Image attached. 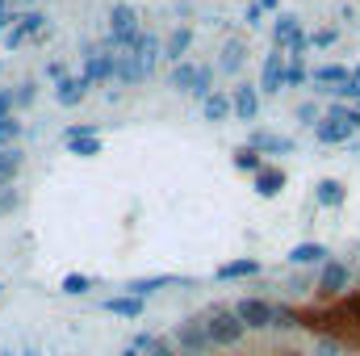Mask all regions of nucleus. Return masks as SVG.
Listing matches in <instances>:
<instances>
[{"label":"nucleus","mask_w":360,"mask_h":356,"mask_svg":"<svg viewBox=\"0 0 360 356\" xmlns=\"http://www.w3.org/2000/svg\"><path fill=\"white\" fill-rule=\"evenodd\" d=\"M360 130V109L356 105H344V101H331V109L319 117L314 126V139L323 147H340V143H352V134Z\"/></svg>","instance_id":"obj_1"},{"label":"nucleus","mask_w":360,"mask_h":356,"mask_svg":"<svg viewBox=\"0 0 360 356\" xmlns=\"http://www.w3.org/2000/svg\"><path fill=\"white\" fill-rule=\"evenodd\" d=\"M201 323H205V336H210L214 348H239V344L248 340V327L235 319L231 306H210V310L201 314Z\"/></svg>","instance_id":"obj_2"},{"label":"nucleus","mask_w":360,"mask_h":356,"mask_svg":"<svg viewBox=\"0 0 360 356\" xmlns=\"http://www.w3.org/2000/svg\"><path fill=\"white\" fill-rule=\"evenodd\" d=\"M172 348L180 356H210L214 352V344H210V336H205V323H201V314H188V319H180L176 331H172Z\"/></svg>","instance_id":"obj_3"},{"label":"nucleus","mask_w":360,"mask_h":356,"mask_svg":"<svg viewBox=\"0 0 360 356\" xmlns=\"http://www.w3.org/2000/svg\"><path fill=\"white\" fill-rule=\"evenodd\" d=\"M231 310H235V319H239L248 331H269V327H272V302H269V298H260V293L239 298Z\"/></svg>","instance_id":"obj_4"},{"label":"nucleus","mask_w":360,"mask_h":356,"mask_svg":"<svg viewBox=\"0 0 360 356\" xmlns=\"http://www.w3.org/2000/svg\"><path fill=\"white\" fill-rule=\"evenodd\" d=\"M348 285H352V268L344 260H323L319 265V293L323 298L340 302V298H348Z\"/></svg>","instance_id":"obj_5"},{"label":"nucleus","mask_w":360,"mask_h":356,"mask_svg":"<svg viewBox=\"0 0 360 356\" xmlns=\"http://www.w3.org/2000/svg\"><path fill=\"white\" fill-rule=\"evenodd\" d=\"M231 117L235 122H256L260 117V89L256 84H235L231 89Z\"/></svg>","instance_id":"obj_6"},{"label":"nucleus","mask_w":360,"mask_h":356,"mask_svg":"<svg viewBox=\"0 0 360 356\" xmlns=\"http://www.w3.org/2000/svg\"><path fill=\"white\" fill-rule=\"evenodd\" d=\"M168 285H188V276H176V272H160V276H134V281H126V293H134V298H151V293H160V289H168Z\"/></svg>","instance_id":"obj_7"},{"label":"nucleus","mask_w":360,"mask_h":356,"mask_svg":"<svg viewBox=\"0 0 360 356\" xmlns=\"http://www.w3.org/2000/svg\"><path fill=\"white\" fill-rule=\"evenodd\" d=\"M101 310H105V314H113V319L134 323V319H143V314H147V302H143V298H134V293H117V298H105V302H101Z\"/></svg>","instance_id":"obj_8"},{"label":"nucleus","mask_w":360,"mask_h":356,"mask_svg":"<svg viewBox=\"0 0 360 356\" xmlns=\"http://www.w3.org/2000/svg\"><path fill=\"white\" fill-rule=\"evenodd\" d=\"M256 89L264 92V96H276V92L285 89V59H281L276 46H272V55H264V72H260V84Z\"/></svg>","instance_id":"obj_9"},{"label":"nucleus","mask_w":360,"mask_h":356,"mask_svg":"<svg viewBox=\"0 0 360 356\" xmlns=\"http://www.w3.org/2000/svg\"><path fill=\"white\" fill-rule=\"evenodd\" d=\"M248 147H252L256 155H289V151H293V139H285V134H272V130H252Z\"/></svg>","instance_id":"obj_10"},{"label":"nucleus","mask_w":360,"mask_h":356,"mask_svg":"<svg viewBox=\"0 0 360 356\" xmlns=\"http://www.w3.org/2000/svg\"><path fill=\"white\" fill-rule=\"evenodd\" d=\"M134 63H139V72L143 76H151L155 72V63H160V55H164V46H160V38H151V34H139V42H134Z\"/></svg>","instance_id":"obj_11"},{"label":"nucleus","mask_w":360,"mask_h":356,"mask_svg":"<svg viewBox=\"0 0 360 356\" xmlns=\"http://www.w3.org/2000/svg\"><path fill=\"white\" fill-rule=\"evenodd\" d=\"M260 260H252V256H239V260H226V265H218L214 272V281H252V276H260Z\"/></svg>","instance_id":"obj_12"},{"label":"nucleus","mask_w":360,"mask_h":356,"mask_svg":"<svg viewBox=\"0 0 360 356\" xmlns=\"http://www.w3.org/2000/svg\"><path fill=\"white\" fill-rule=\"evenodd\" d=\"M297 34H306L302 21H297V13H276V21H272V42H276V51H289V42H293Z\"/></svg>","instance_id":"obj_13"},{"label":"nucleus","mask_w":360,"mask_h":356,"mask_svg":"<svg viewBox=\"0 0 360 356\" xmlns=\"http://www.w3.org/2000/svg\"><path fill=\"white\" fill-rule=\"evenodd\" d=\"M285 180H289V172H285L281 164H264V168L256 172V193H260V197H276V193L285 189Z\"/></svg>","instance_id":"obj_14"},{"label":"nucleus","mask_w":360,"mask_h":356,"mask_svg":"<svg viewBox=\"0 0 360 356\" xmlns=\"http://www.w3.org/2000/svg\"><path fill=\"white\" fill-rule=\"evenodd\" d=\"M285 260L297 265V268H314V265H323V260H331V252H327L323 243H297V248H289Z\"/></svg>","instance_id":"obj_15"},{"label":"nucleus","mask_w":360,"mask_h":356,"mask_svg":"<svg viewBox=\"0 0 360 356\" xmlns=\"http://www.w3.org/2000/svg\"><path fill=\"white\" fill-rule=\"evenodd\" d=\"M314 201H319V205H327V210H340V205L348 201L344 180H319V184H314Z\"/></svg>","instance_id":"obj_16"},{"label":"nucleus","mask_w":360,"mask_h":356,"mask_svg":"<svg viewBox=\"0 0 360 356\" xmlns=\"http://www.w3.org/2000/svg\"><path fill=\"white\" fill-rule=\"evenodd\" d=\"M201 117H205V122H214V126H218V122H226V117H231V92H210V96H205V101H201Z\"/></svg>","instance_id":"obj_17"},{"label":"nucleus","mask_w":360,"mask_h":356,"mask_svg":"<svg viewBox=\"0 0 360 356\" xmlns=\"http://www.w3.org/2000/svg\"><path fill=\"white\" fill-rule=\"evenodd\" d=\"M188 46H193V30H188V25H180V30L168 34V42H164V59H168V63H184Z\"/></svg>","instance_id":"obj_18"},{"label":"nucleus","mask_w":360,"mask_h":356,"mask_svg":"<svg viewBox=\"0 0 360 356\" xmlns=\"http://www.w3.org/2000/svg\"><path fill=\"white\" fill-rule=\"evenodd\" d=\"M348 80H352V72H348L344 63H323V68H314V72H310V84H319V89H323V84L340 89V84H348Z\"/></svg>","instance_id":"obj_19"},{"label":"nucleus","mask_w":360,"mask_h":356,"mask_svg":"<svg viewBox=\"0 0 360 356\" xmlns=\"http://www.w3.org/2000/svg\"><path fill=\"white\" fill-rule=\"evenodd\" d=\"M113 68H117V59H113V55H89V76H84V84L113 80Z\"/></svg>","instance_id":"obj_20"},{"label":"nucleus","mask_w":360,"mask_h":356,"mask_svg":"<svg viewBox=\"0 0 360 356\" xmlns=\"http://www.w3.org/2000/svg\"><path fill=\"white\" fill-rule=\"evenodd\" d=\"M193 80H197V63H188V59L176 63V68H172V76H168V84H172L176 92H184V96L193 92Z\"/></svg>","instance_id":"obj_21"},{"label":"nucleus","mask_w":360,"mask_h":356,"mask_svg":"<svg viewBox=\"0 0 360 356\" xmlns=\"http://www.w3.org/2000/svg\"><path fill=\"white\" fill-rule=\"evenodd\" d=\"M113 76L122 80V84H139V80H147L143 72H139V63H134V55L126 51V55H117V68H113Z\"/></svg>","instance_id":"obj_22"},{"label":"nucleus","mask_w":360,"mask_h":356,"mask_svg":"<svg viewBox=\"0 0 360 356\" xmlns=\"http://www.w3.org/2000/svg\"><path fill=\"white\" fill-rule=\"evenodd\" d=\"M264 164H269V160H264V155H256V151H252L248 143H243V147L235 151V168H239V172H248V177H256V172H260Z\"/></svg>","instance_id":"obj_23"},{"label":"nucleus","mask_w":360,"mask_h":356,"mask_svg":"<svg viewBox=\"0 0 360 356\" xmlns=\"http://www.w3.org/2000/svg\"><path fill=\"white\" fill-rule=\"evenodd\" d=\"M210 92H214V63H197V80H193V92H188V96L205 101Z\"/></svg>","instance_id":"obj_24"},{"label":"nucleus","mask_w":360,"mask_h":356,"mask_svg":"<svg viewBox=\"0 0 360 356\" xmlns=\"http://www.w3.org/2000/svg\"><path fill=\"white\" fill-rule=\"evenodd\" d=\"M302 84H310V68H306V59H289L285 63V89H302Z\"/></svg>","instance_id":"obj_25"},{"label":"nucleus","mask_w":360,"mask_h":356,"mask_svg":"<svg viewBox=\"0 0 360 356\" xmlns=\"http://www.w3.org/2000/svg\"><path fill=\"white\" fill-rule=\"evenodd\" d=\"M84 92H89L84 80H59L55 96H59V105H76V101H84Z\"/></svg>","instance_id":"obj_26"},{"label":"nucleus","mask_w":360,"mask_h":356,"mask_svg":"<svg viewBox=\"0 0 360 356\" xmlns=\"http://www.w3.org/2000/svg\"><path fill=\"white\" fill-rule=\"evenodd\" d=\"M293 327H302V319H297L289 306H276V302H272V327L269 331H293Z\"/></svg>","instance_id":"obj_27"},{"label":"nucleus","mask_w":360,"mask_h":356,"mask_svg":"<svg viewBox=\"0 0 360 356\" xmlns=\"http://www.w3.org/2000/svg\"><path fill=\"white\" fill-rule=\"evenodd\" d=\"M68 151H72V155H80V160L101 155V134H92V139H68Z\"/></svg>","instance_id":"obj_28"},{"label":"nucleus","mask_w":360,"mask_h":356,"mask_svg":"<svg viewBox=\"0 0 360 356\" xmlns=\"http://www.w3.org/2000/svg\"><path fill=\"white\" fill-rule=\"evenodd\" d=\"M218 63H222V72H239V68H243V42H239V38H235V42H226Z\"/></svg>","instance_id":"obj_29"},{"label":"nucleus","mask_w":360,"mask_h":356,"mask_svg":"<svg viewBox=\"0 0 360 356\" xmlns=\"http://www.w3.org/2000/svg\"><path fill=\"white\" fill-rule=\"evenodd\" d=\"M89 276H84V272H68V276H63V293H68V298H80V293H89Z\"/></svg>","instance_id":"obj_30"},{"label":"nucleus","mask_w":360,"mask_h":356,"mask_svg":"<svg viewBox=\"0 0 360 356\" xmlns=\"http://www.w3.org/2000/svg\"><path fill=\"white\" fill-rule=\"evenodd\" d=\"M293 117H297L302 126H319V117H323V109H319L314 101H302V105L293 109Z\"/></svg>","instance_id":"obj_31"},{"label":"nucleus","mask_w":360,"mask_h":356,"mask_svg":"<svg viewBox=\"0 0 360 356\" xmlns=\"http://www.w3.org/2000/svg\"><path fill=\"white\" fill-rule=\"evenodd\" d=\"M314 356H344V344L335 336H319L314 340Z\"/></svg>","instance_id":"obj_32"},{"label":"nucleus","mask_w":360,"mask_h":356,"mask_svg":"<svg viewBox=\"0 0 360 356\" xmlns=\"http://www.w3.org/2000/svg\"><path fill=\"white\" fill-rule=\"evenodd\" d=\"M17 168H21V155H17V151H4V155H0V184L17 177Z\"/></svg>","instance_id":"obj_33"},{"label":"nucleus","mask_w":360,"mask_h":356,"mask_svg":"<svg viewBox=\"0 0 360 356\" xmlns=\"http://www.w3.org/2000/svg\"><path fill=\"white\" fill-rule=\"evenodd\" d=\"M17 134H21V126H17L13 117H0V143H13Z\"/></svg>","instance_id":"obj_34"},{"label":"nucleus","mask_w":360,"mask_h":356,"mask_svg":"<svg viewBox=\"0 0 360 356\" xmlns=\"http://www.w3.org/2000/svg\"><path fill=\"white\" fill-rule=\"evenodd\" d=\"M147 356H180V352L172 348V340H151V348H147Z\"/></svg>","instance_id":"obj_35"},{"label":"nucleus","mask_w":360,"mask_h":356,"mask_svg":"<svg viewBox=\"0 0 360 356\" xmlns=\"http://www.w3.org/2000/svg\"><path fill=\"white\" fill-rule=\"evenodd\" d=\"M340 101H360V84L356 80H348V84H340V89H331Z\"/></svg>","instance_id":"obj_36"},{"label":"nucleus","mask_w":360,"mask_h":356,"mask_svg":"<svg viewBox=\"0 0 360 356\" xmlns=\"http://www.w3.org/2000/svg\"><path fill=\"white\" fill-rule=\"evenodd\" d=\"M335 42V30H314L310 34V46H331Z\"/></svg>","instance_id":"obj_37"},{"label":"nucleus","mask_w":360,"mask_h":356,"mask_svg":"<svg viewBox=\"0 0 360 356\" xmlns=\"http://www.w3.org/2000/svg\"><path fill=\"white\" fill-rule=\"evenodd\" d=\"M13 210H17V193L4 189V193H0V214H13Z\"/></svg>","instance_id":"obj_38"},{"label":"nucleus","mask_w":360,"mask_h":356,"mask_svg":"<svg viewBox=\"0 0 360 356\" xmlns=\"http://www.w3.org/2000/svg\"><path fill=\"white\" fill-rule=\"evenodd\" d=\"M260 17H264V8L260 4H248V25H264Z\"/></svg>","instance_id":"obj_39"},{"label":"nucleus","mask_w":360,"mask_h":356,"mask_svg":"<svg viewBox=\"0 0 360 356\" xmlns=\"http://www.w3.org/2000/svg\"><path fill=\"white\" fill-rule=\"evenodd\" d=\"M256 4H260L264 13H276V8H281V0H256Z\"/></svg>","instance_id":"obj_40"},{"label":"nucleus","mask_w":360,"mask_h":356,"mask_svg":"<svg viewBox=\"0 0 360 356\" xmlns=\"http://www.w3.org/2000/svg\"><path fill=\"white\" fill-rule=\"evenodd\" d=\"M122 356H143L139 348H122Z\"/></svg>","instance_id":"obj_41"},{"label":"nucleus","mask_w":360,"mask_h":356,"mask_svg":"<svg viewBox=\"0 0 360 356\" xmlns=\"http://www.w3.org/2000/svg\"><path fill=\"white\" fill-rule=\"evenodd\" d=\"M21 356H42V352H38V348H25V352H21Z\"/></svg>","instance_id":"obj_42"},{"label":"nucleus","mask_w":360,"mask_h":356,"mask_svg":"<svg viewBox=\"0 0 360 356\" xmlns=\"http://www.w3.org/2000/svg\"><path fill=\"white\" fill-rule=\"evenodd\" d=\"M348 147H352V155H360V143H348Z\"/></svg>","instance_id":"obj_43"},{"label":"nucleus","mask_w":360,"mask_h":356,"mask_svg":"<svg viewBox=\"0 0 360 356\" xmlns=\"http://www.w3.org/2000/svg\"><path fill=\"white\" fill-rule=\"evenodd\" d=\"M352 80H356V84H360V68H356V72H352Z\"/></svg>","instance_id":"obj_44"},{"label":"nucleus","mask_w":360,"mask_h":356,"mask_svg":"<svg viewBox=\"0 0 360 356\" xmlns=\"http://www.w3.org/2000/svg\"><path fill=\"white\" fill-rule=\"evenodd\" d=\"M0 293H4V285H0Z\"/></svg>","instance_id":"obj_45"},{"label":"nucleus","mask_w":360,"mask_h":356,"mask_svg":"<svg viewBox=\"0 0 360 356\" xmlns=\"http://www.w3.org/2000/svg\"><path fill=\"white\" fill-rule=\"evenodd\" d=\"M356 109H360V105H356Z\"/></svg>","instance_id":"obj_46"}]
</instances>
